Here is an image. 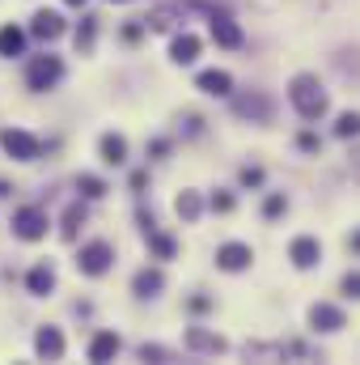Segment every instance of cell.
<instances>
[{"label":"cell","instance_id":"1","mask_svg":"<svg viewBox=\"0 0 360 365\" xmlns=\"http://www.w3.org/2000/svg\"><path fill=\"white\" fill-rule=\"evenodd\" d=\"M289 98H293V106H297L306 119H323V115H327V89H323V85H318V77H310V72L293 77Z\"/></svg>","mask_w":360,"mask_h":365},{"label":"cell","instance_id":"28","mask_svg":"<svg viewBox=\"0 0 360 365\" xmlns=\"http://www.w3.org/2000/svg\"><path fill=\"white\" fill-rule=\"evenodd\" d=\"M344 293H348V298H360V272H348V276H344Z\"/></svg>","mask_w":360,"mask_h":365},{"label":"cell","instance_id":"27","mask_svg":"<svg viewBox=\"0 0 360 365\" xmlns=\"http://www.w3.org/2000/svg\"><path fill=\"white\" fill-rule=\"evenodd\" d=\"M149 242H153V251H157V255H161V259H170V255H174V242H170V238H166V234H153V238H149Z\"/></svg>","mask_w":360,"mask_h":365},{"label":"cell","instance_id":"20","mask_svg":"<svg viewBox=\"0 0 360 365\" xmlns=\"http://www.w3.org/2000/svg\"><path fill=\"white\" fill-rule=\"evenodd\" d=\"M51 285H55V272H51L47 264H38V268L30 272V293H51Z\"/></svg>","mask_w":360,"mask_h":365},{"label":"cell","instance_id":"7","mask_svg":"<svg viewBox=\"0 0 360 365\" xmlns=\"http://www.w3.org/2000/svg\"><path fill=\"white\" fill-rule=\"evenodd\" d=\"M289 255H293V264H297V268H314V264L323 259V247H318V238H297Z\"/></svg>","mask_w":360,"mask_h":365},{"label":"cell","instance_id":"34","mask_svg":"<svg viewBox=\"0 0 360 365\" xmlns=\"http://www.w3.org/2000/svg\"><path fill=\"white\" fill-rule=\"evenodd\" d=\"M68 4H85V0H68Z\"/></svg>","mask_w":360,"mask_h":365},{"label":"cell","instance_id":"24","mask_svg":"<svg viewBox=\"0 0 360 365\" xmlns=\"http://www.w3.org/2000/svg\"><path fill=\"white\" fill-rule=\"evenodd\" d=\"M93 21H98V17H85V21L76 26V47H81V51H89V47H93V30H98Z\"/></svg>","mask_w":360,"mask_h":365},{"label":"cell","instance_id":"18","mask_svg":"<svg viewBox=\"0 0 360 365\" xmlns=\"http://www.w3.org/2000/svg\"><path fill=\"white\" fill-rule=\"evenodd\" d=\"M21 47H25V34L17 26H4L0 30V55H21Z\"/></svg>","mask_w":360,"mask_h":365},{"label":"cell","instance_id":"21","mask_svg":"<svg viewBox=\"0 0 360 365\" xmlns=\"http://www.w3.org/2000/svg\"><path fill=\"white\" fill-rule=\"evenodd\" d=\"M178 217H182V221H195V217H199V196H195V191H182V196H178Z\"/></svg>","mask_w":360,"mask_h":365},{"label":"cell","instance_id":"4","mask_svg":"<svg viewBox=\"0 0 360 365\" xmlns=\"http://www.w3.org/2000/svg\"><path fill=\"white\" fill-rule=\"evenodd\" d=\"M13 234H17V238H25V242H34V238H42V234H47V217H42L38 208H21V213L13 217Z\"/></svg>","mask_w":360,"mask_h":365},{"label":"cell","instance_id":"22","mask_svg":"<svg viewBox=\"0 0 360 365\" xmlns=\"http://www.w3.org/2000/svg\"><path fill=\"white\" fill-rule=\"evenodd\" d=\"M335 136H360V115L356 111H348V115H339V123H335Z\"/></svg>","mask_w":360,"mask_h":365},{"label":"cell","instance_id":"10","mask_svg":"<svg viewBox=\"0 0 360 365\" xmlns=\"http://www.w3.org/2000/svg\"><path fill=\"white\" fill-rule=\"evenodd\" d=\"M102 162L106 166H123L127 162V140L123 136H102Z\"/></svg>","mask_w":360,"mask_h":365},{"label":"cell","instance_id":"9","mask_svg":"<svg viewBox=\"0 0 360 365\" xmlns=\"http://www.w3.org/2000/svg\"><path fill=\"white\" fill-rule=\"evenodd\" d=\"M212 38H216L221 47H242V30H238L229 17H221V13L212 17Z\"/></svg>","mask_w":360,"mask_h":365},{"label":"cell","instance_id":"2","mask_svg":"<svg viewBox=\"0 0 360 365\" xmlns=\"http://www.w3.org/2000/svg\"><path fill=\"white\" fill-rule=\"evenodd\" d=\"M110 259H115V251H110V242H89L81 255H76V268L85 272V276H102L106 268H110Z\"/></svg>","mask_w":360,"mask_h":365},{"label":"cell","instance_id":"16","mask_svg":"<svg viewBox=\"0 0 360 365\" xmlns=\"http://www.w3.org/2000/svg\"><path fill=\"white\" fill-rule=\"evenodd\" d=\"M229 72H216V68H208V72H199V89L204 94H229Z\"/></svg>","mask_w":360,"mask_h":365},{"label":"cell","instance_id":"15","mask_svg":"<svg viewBox=\"0 0 360 365\" xmlns=\"http://www.w3.org/2000/svg\"><path fill=\"white\" fill-rule=\"evenodd\" d=\"M195 55H199V38L195 34H178L174 38V60L178 64H195Z\"/></svg>","mask_w":360,"mask_h":365},{"label":"cell","instance_id":"3","mask_svg":"<svg viewBox=\"0 0 360 365\" xmlns=\"http://www.w3.org/2000/svg\"><path fill=\"white\" fill-rule=\"evenodd\" d=\"M25 77H30V89H47V85H55V81L64 77V64H59L55 55H38Z\"/></svg>","mask_w":360,"mask_h":365},{"label":"cell","instance_id":"23","mask_svg":"<svg viewBox=\"0 0 360 365\" xmlns=\"http://www.w3.org/2000/svg\"><path fill=\"white\" fill-rule=\"evenodd\" d=\"M174 21H178V13H170V9H157V13L144 17V26H153V30H170Z\"/></svg>","mask_w":360,"mask_h":365},{"label":"cell","instance_id":"29","mask_svg":"<svg viewBox=\"0 0 360 365\" xmlns=\"http://www.w3.org/2000/svg\"><path fill=\"white\" fill-rule=\"evenodd\" d=\"M242 183H246V187H259V183H263V170L246 166V170H242Z\"/></svg>","mask_w":360,"mask_h":365},{"label":"cell","instance_id":"8","mask_svg":"<svg viewBox=\"0 0 360 365\" xmlns=\"http://www.w3.org/2000/svg\"><path fill=\"white\" fill-rule=\"evenodd\" d=\"M233 106H238V115H246V119H272V102H267L263 94H246V98H238Z\"/></svg>","mask_w":360,"mask_h":365},{"label":"cell","instance_id":"32","mask_svg":"<svg viewBox=\"0 0 360 365\" xmlns=\"http://www.w3.org/2000/svg\"><path fill=\"white\" fill-rule=\"evenodd\" d=\"M301 149H306V153H314V149H318V136H314V132H306V136H301Z\"/></svg>","mask_w":360,"mask_h":365},{"label":"cell","instance_id":"19","mask_svg":"<svg viewBox=\"0 0 360 365\" xmlns=\"http://www.w3.org/2000/svg\"><path fill=\"white\" fill-rule=\"evenodd\" d=\"M132 285H136V293H140V298H153L166 281H161V272H149V268H144V272H136V281H132Z\"/></svg>","mask_w":360,"mask_h":365},{"label":"cell","instance_id":"6","mask_svg":"<svg viewBox=\"0 0 360 365\" xmlns=\"http://www.w3.org/2000/svg\"><path fill=\"white\" fill-rule=\"evenodd\" d=\"M216 264H221L225 272H242V268L250 264V247H246V242H225V247L216 251Z\"/></svg>","mask_w":360,"mask_h":365},{"label":"cell","instance_id":"12","mask_svg":"<svg viewBox=\"0 0 360 365\" xmlns=\"http://www.w3.org/2000/svg\"><path fill=\"white\" fill-rule=\"evenodd\" d=\"M34 34H38V38H47V43H51V38H59V34H64L59 13H38V17H34Z\"/></svg>","mask_w":360,"mask_h":365},{"label":"cell","instance_id":"30","mask_svg":"<svg viewBox=\"0 0 360 365\" xmlns=\"http://www.w3.org/2000/svg\"><path fill=\"white\" fill-rule=\"evenodd\" d=\"M284 208H289V200H284V196H272V200H267V217H280Z\"/></svg>","mask_w":360,"mask_h":365},{"label":"cell","instance_id":"11","mask_svg":"<svg viewBox=\"0 0 360 365\" xmlns=\"http://www.w3.org/2000/svg\"><path fill=\"white\" fill-rule=\"evenodd\" d=\"M314 327L318 332H339L344 327V310H335V306H314Z\"/></svg>","mask_w":360,"mask_h":365},{"label":"cell","instance_id":"17","mask_svg":"<svg viewBox=\"0 0 360 365\" xmlns=\"http://www.w3.org/2000/svg\"><path fill=\"white\" fill-rule=\"evenodd\" d=\"M34 349H38L42 357H59V353H64V336H59L55 327H47V332H38V340H34Z\"/></svg>","mask_w":360,"mask_h":365},{"label":"cell","instance_id":"13","mask_svg":"<svg viewBox=\"0 0 360 365\" xmlns=\"http://www.w3.org/2000/svg\"><path fill=\"white\" fill-rule=\"evenodd\" d=\"M187 344H191V349H199V353H221V349H225V340H221V336L199 332V327H191V332H187Z\"/></svg>","mask_w":360,"mask_h":365},{"label":"cell","instance_id":"14","mask_svg":"<svg viewBox=\"0 0 360 365\" xmlns=\"http://www.w3.org/2000/svg\"><path fill=\"white\" fill-rule=\"evenodd\" d=\"M119 353V336L115 332H102L93 344H89V361H106V357H115Z\"/></svg>","mask_w":360,"mask_h":365},{"label":"cell","instance_id":"26","mask_svg":"<svg viewBox=\"0 0 360 365\" xmlns=\"http://www.w3.org/2000/svg\"><path fill=\"white\" fill-rule=\"evenodd\" d=\"M81 221H85V213H81V208H68V217H64V238H72Z\"/></svg>","mask_w":360,"mask_h":365},{"label":"cell","instance_id":"5","mask_svg":"<svg viewBox=\"0 0 360 365\" xmlns=\"http://www.w3.org/2000/svg\"><path fill=\"white\" fill-rule=\"evenodd\" d=\"M4 149H8V157H17V162L38 157V140H34L30 132H21V128H8V132H4Z\"/></svg>","mask_w":360,"mask_h":365},{"label":"cell","instance_id":"25","mask_svg":"<svg viewBox=\"0 0 360 365\" xmlns=\"http://www.w3.org/2000/svg\"><path fill=\"white\" fill-rule=\"evenodd\" d=\"M76 187H81V191H85L89 200H98V196H106V183H102V179H93V174H81V179H76Z\"/></svg>","mask_w":360,"mask_h":365},{"label":"cell","instance_id":"33","mask_svg":"<svg viewBox=\"0 0 360 365\" xmlns=\"http://www.w3.org/2000/svg\"><path fill=\"white\" fill-rule=\"evenodd\" d=\"M352 247H356V251H360V234H356V238H352Z\"/></svg>","mask_w":360,"mask_h":365},{"label":"cell","instance_id":"35","mask_svg":"<svg viewBox=\"0 0 360 365\" xmlns=\"http://www.w3.org/2000/svg\"><path fill=\"white\" fill-rule=\"evenodd\" d=\"M119 4H123V0H119Z\"/></svg>","mask_w":360,"mask_h":365},{"label":"cell","instance_id":"31","mask_svg":"<svg viewBox=\"0 0 360 365\" xmlns=\"http://www.w3.org/2000/svg\"><path fill=\"white\" fill-rule=\"evenodd\" d=\"M212 208H216V213H229V208H233V196H212Z\"/></svg>","mask_w":360,"mask_h":365}]
</instances>
